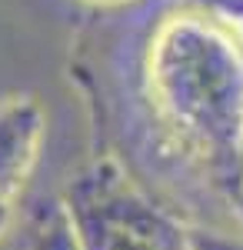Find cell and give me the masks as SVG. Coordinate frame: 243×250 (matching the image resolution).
Wrapping results in <instances>:
<instances>
[{
	"label": "cell",
	"instance_id": "8992f818",
	"mask_svg": "<svg viewBox=\"0 0 243 250\" xmlns=\"http://www.w3.org/2000/svg\"><path fill=\"white\" fill-rule=\"evenodd\" d=\"M180 7L206 14V17L220 20V23L233 27V30L243 27V0H180Z\"/></svg>",
	"mask_w": 243,
	"mask_h": 250
},
{
	"label": "cell",
	"instance_id": "52a82bcc",
	"mask_svg": "<svg viewBox=\"0 0 243 250\" xmlns=\"http://www.w3.org/2000/svg\"><path fill=\"white\" fill-rule=\"evenodd\" d=\"M10 224H14V200H3L0 197V237L10 230Z\"/></svg>",
	"mask_w": 243,
	"mask_h": 250
},
{
	"label": "cell",
	"instance_id": "277c9868",
	"mask_svg": "<svg viewBox=\"0 0 243 250\" xmlns=\"http://www.w3.org/2000/svg\"><path fill=\"white\" fill-rule=\"evenodd\" d=\"M30 250H83L63 197L43 204L30 220Z\"/></svg>",
	"mask_w": 243,
	"mask_h": 250
},
{
	"label": "cell",
	"instance_id": "3957f363",
	"mask_svg": "<svg viewBox=\"0 0 243 250\" xmlns=\"http://www.w3.org/2000/svg\"><path fill=\"white\" fill-rule=\"evenodd\" d=\"M47 117L37 97L10 94L0 100V197L17 200L40 160Z\"/></svg>",
	"mask_w": 243,
	"mask_h": 250
},
{
	"label": "cell",
	"instance_id": "30bf717a",
	"mask_svg": "<svg viewBox=\"0 0 243 250\" xmlns=\"http://www.w3.org/2000/svg\"><path fill=\"white\" fill-rule=\"evenodd\" d=\"M237 34H240V37H243V27H240V30H237Z\"/></svg>",
	"mask_w": 243,
	"mask_h": 250
},
{
	"label": "cell",
	"instance_id": "6da1fadb",
	"mask_svg": "<svg viewBox=\"0 0 243 250\" xmlns=\"http://www.w3.org/2000/svg\"><path fill=\"white\" fill-rule=\"evenodd\" d=\"M150 107L187 164L223 197L243 193V37L177 10L150 37Z\"/></svg>",
	"mask_w": 243,
	"mask_h": 250
},
{
	"label": "cell",
	"instance_id": "7a4b0ae2",
	"mask_svg": "<svg viewBox=\"0 0 243 250\" xmlns=\"http://www.w3.org/2000/svg\"><path fill=\"white\" fill-rule=\"evenodd\" d=\"M63 204L83 250H187V224L160 207L117 157H97L67 180Z\"/></svg>",
	"mask_w": 243,
	"mask_h": 250
},
{
	"label": "cell",
	"instance_id": "5b68a950",
	"mask_svg": "<svg viewBox=\"0 0 243 250\" xmlns=\"http://www.w3.org/2000/svg\"><path fill=\"white\" fill-rule=\"evenodd\" d=\"M187 250H243V227L223 230V227L187 224Z\"/></svg>",
	"mask_w": 243,
	"mask_h": 250
},
{
	"label": "cell",
	"instance_id": "ba28073f",
	"mask_svg": "<svg viewBox=\"0 0 243 250\" xmlns=\"http://www.w3.org/2000/svg\"><path fill=\"white\" fill-rule=\"evenodd\" d=\"M230 204H233V217H237V224L243 227V193H240V197H233Z\"/></svg>",
	"mask_w": 243,
	"mask_h": 250
},
{
	"label": "cell",
	"instance_id": "9c48e42d",
	"mask_svg": "<svg viewBox=\"0 0 243 250\" xmlns=\"http://www.w3.org/2000/svg\"><path fill=\"white\" fill-rule=\"evenodd\" d=\"M94 3H120V0H94Z\"/></svg>",
	"mask_w": 243,
	"mask_h": 250
}]
</instances>
